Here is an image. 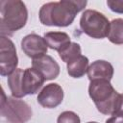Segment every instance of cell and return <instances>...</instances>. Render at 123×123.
<instances>
[{"label": "cell", "instance_id": "6da1fadb", "mask_svg": "<svg viewBox=\"0 0 123 123\" xmlns=\"http://www.w3.org/2000/svg\"><path fill=\"white\" fill-rule=\"evenodd\" d=\"M87 2L82 0H62L41 6L38 16L43 25L67 27L72 24L77 13L85 9Z\"/></svg>", "mask_w": 123, "mask_h": 123}, {"label": "cell", "instance_id": "7a4b0ae2", "mask_svg": "<svg viewBox=\"0 0 123 123\" xmlns=\"http://www.w3.org/2000/svg\"><path fill=\"white\" fill-rule=\"evenodd\" d=\"M28 19L26 5L20 0L0 1V34L10 37L23 28Z\"/></svg>", "mask_w": 123, "mask_h": 123}, {"label": "cell", "instance_id": "3957f363", "mask_svg": "<svg viewBox=\"0 0 123 123\" xmlns=\"http://www.w3.org/2000/svg\"><path fill=\"white\" fill-rule=\"evenodd\" d=\"M44 77L35 68L29 67L25 70L16 68L8 76V85L12 95L22 98L29 94H36L44 84Z\"/></svg>", "mask_w": 123, "mask_h": 123}, {"label": "cell", "instance_id": "277c9868", "mask_svg": "<svg viewBox=\"0 0 123 123\" xmlns=\"http://www.w3.org/2000/svg\"><path fill=\"white\" fill-rule=\"evenodd\" d=\"M88 94L101 113L106 115L113 114L119 93L113 88L110 81H91L88 86Z\"/></svg>", "mask_w": 123, "mask_h": 123}, {"label": "cell", "instance_id": "5b68a950", "mask_svg": "<svg viewBox=\"0 0 123 123\" xmlns=\"http://www.w3.org/2000/svg\"><path fill=\"white\" fill-rule=\"evenodd\" d=\"M0 112L8 123H26L33 114L32 109L26 102L13 96L7 97L4 90H2Z\"/></svg>", "mask_w": 123, "mask_h": 123}, {"label": "cell", "instance_id": "8992f818", "mask_svg": "<svg viewBox=\"0 0 123 123\" xmlns=\"http://www.w3.org/2000/svg\"><path fill=\"white\" fill-rule=\"evenodd\" d=\"M110 21L95 10H86L80 18V27L86 35L92 38H104L110 32Z\"/></svg>", "mask_w": 123, "mask_h": 123}, {"label": "cell", "instance_id": "52a82bcc", "mask_svg": "<svg viewBox=\"0 0 123 123\" xmlns=\"http://www.w3.org/2000/svg\"><path fill=\"white\" fill-rule=\"evenodd\" d=\"M18 58L13 42L8 37H0V74L11 75L17 67Z\"/></svg>", "mask_w": 123, "mask_h": 123}, {"label": "cell", "instance_id": "ba28073f", "mask_svg": "<svg viewBox=\"0 0 123 123\" xmlns=\"http://www.w3.org/2000/svg\"><path fill=\"white\" fill-rule=\"evenodd\" d=\"M63 100V89L56 83L46 85L37 95V103L46 109H54L62 104Z\"/></svg>", "mask_w": 123, "mask_h": 123}, {"label": "cell", "instance_id": "9c48e42d", "mask_svg": "<svg viewBox=\"0 0 123 123\" xmlns=\"http://www.w3.org/2000/svg\"><path fill=\"white\" fill-rule=\"evenodd\" d=\"M21 49L26 54V56L36 60L46 55L48 45L44 37L37 34H30L22 38Z\"/></svg>", "mask_w": 123, "mask_h": 123}, {"label": "cell", "instance_id": "30bf717a", "mask_svg": "<svg viewBox=\"0 0 123 123\" xmlns=\"http://www.w3.org/2000/svg\"><path fill=\"white\" fill-rule=\"evenodd\" d=\"M32 67L37 70L44 77L45 81L54 80L60 74L59 63L51 56H48V55L33 60Z\"/></svg>", "mask_w": 123, "mask_h": 123}, {"label": "cell", "instance_id": "8fae6325", "mask_svg": "<svg viewBox=\"0 0 123 123\" xmlns=\"http://www.w3.org/2000/svg\"><path fill=\"white\" fill-rule=\"evenodd\" d=\"M113 66L109 62L97 60L88 66L86 73L90 82L95 80L111 81L113 76Z\"/></svg>", "mask_w": 123, "mask_h": 123}, {"label": "cell", "instance_id": "7c38bea8", "mask_svg": "<svg viewBox=\"0 0 123 123\" xmlns=\"http://www.w3.org/2000/svg\"><path fill=\"white\" fill-rule=\"evenodd\" d=\"M44 39L48 45L53 50L60 51L70 41V37L64 32H48L44 35Z\"/></svg>", "mask_w": 123, "mask_h": 123}, {"label": "cell", "instance_id": "4fadbf2b", "mask_svg": "<svg viewBox=\"0 0 123 123\" xmlns=\"http://www.w3.org/2000/svg\"><path fill=\"white\" fill-rule=\"evenodd\" d=\"M88 59L83 55L75 59L74 61L67 63L66 68L70 77L72 78H81L86 72L88 68Z\"/></svg>", "mask_w": 123, "mask_h": 123}, {"label": "cell", "instance_id": "5bb4252c", "mask_svg": "<svg viewBox=\"0 0 123 123\" xmlns=\"http://www.w3.org/2000/svg\"><path fill=\"white\" fill-rule=\"evenodd\" d=\"M108 38L113 44H123V18H116L111 21Z\"/></svg>", "mask_w": 123, "mask_h": 123}, {"label": "cell", "instance_id": "9a60e30c", "mask_svg": "<svg viewBox=\"0 0 123 123\" xmlns=\"http://www.w3.org/2000/svg\"><path fill=\"white\" fill-rule=\"evenodd\" d=\"M58 53L60 58L64 62L68 63L74 61L75 59H77L78 57H80L82 55V50H81V46L77 42L71 41L68 44H66L63 48H62Z\"/></svg>", "mask_w": 123, "mask_h": 123}, {"label": "cell", "instance_id": "2e32d148", "mask_svg": "<svg viewBox=\"0 0 123 123\" xmlns=\"http://www.w3.org/2000/svg\"><path fill=\"white\" fill-rule=\"evenodd\" d=\"M57 123H81V120L79 115L74 111H65L59 115Z\"/></svg>", "mask_w": 123, "mask_h": 123}, {"label": "cell", "instance_id": "e0dca14e", "mask_svg": "<svg viewBox=\"0 0 123 123\" xmlns=\"http://www.w3.org/2000/svg\"><path fill=\"white\" fill-rule=\"evenodd\" d=\"M107 5L111 11L116 13H123V0H108Z\"/></svg>", "mask_w": 123, "mask_h": 123}, {"label": "cell", "instance_id": "ac0fdd59", "mask_svg": "<svg viewBox=\"0 0 123 123\" xmlns=\"http://www.w3.org/2000/svg\"><path fill=\"white\" fill-rule=\"evenodd\" d=\"M112 115H117L123 117V94H119L116 105H115V110Z\"/></svg>", "mask_w": 123, "mask_h": 123}, {"label": "cell", "instance_id": "d6986e66", "mask_svg": "<svg viewBox=\"0 0 123 123\" xmlns=\"http://www.w3.org/2000/svg\"><path fill=\"white\" fill-rule=\"evenodd\" d=\"M106 123H123V117L117 115H111V117L107 119Z\"/></svg>", "mask_w": 123, "mask_h": 123}, {"label": "cell", "instance_id": "ffe728a7", "mask_svg": "<svg viewBox=\"0 0 123 123\" xmlns=\"http://www.w3.org/2000/svg\"><path fill=\"white\" fill-rule=\"evenodd\" d=\"M87 123H98V122H95V121H90V122H87Z\"/></svg>", "mask_w": 123, "mask_h": 123}]
</instances>
